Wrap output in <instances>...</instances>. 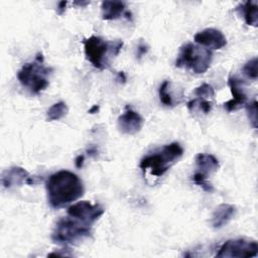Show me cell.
<instances>
[{
  "label": "cell",
  "instance_id": "cell-1",
  "mask_svg": "<svg viewBox=\"0 0 258 258\" xmlns=\"http://www.w3.org/2000/svg\"><path fill=\"white\" fill-rule=\"evenodd\" d=\"M104 209L99 204L81 201L71 205L67 216L59 219L51 233V240L60 245L80 242L89 237L92 227L104 214Z\"/></svg>",
  "mask_w": 258,
  "mask_h": 258
},
{
  "label": "cell",
  "instance_id": "cell-2",
  "mask_svg": "<svg viewBox=\"0 0 258 258\" xmlns=\"http://www.w3.org/2000/svg\"><path fill=\"white\" fill-rule=\"evenodd\" d=\"M47 201L51 208L59 209L79 200L85 192L82 179L70 170H59L51 175L45 183Z\"/></svg>",
  "mask_w": 258,
  "mask_h": 258
},
{
  "label": "cell",
  "instance_id": "cell-3",
  "mask_svg": "<svg viewBox=\"0 0 258 258\" xmlns=\"http://www.w3.org/2000/svg\"><path fill=\"white\" fill-rule=\"evenodd\" d=\"M183 154V148L178 142L166 144L145 155L139 163L143 171H149L153 176H162Z\"/></svg>",
  "mask_w": 258,
  "mask_h": 258
},
{
  "label": "cell",
  "instance_id": "cell-4",
  "mask_svg": "<svg viewBox=\"0 0 258 258\" xmlns=\"http://www.w3.org/2000/svg\"><path fill=\"white\" fill-rule=\"evenodd\" d=\"M51 69L46 67L42 53L38 52L33 61L24 63L17 73L20 85L32 95L44 91L49 85Z\"/></svg>",
  "mask_w": 258,
  "mask_h": 258
},
{
  "label": "cell",
  "instance_id": "cell-5",
  "mask_svg": "<svg viewBox=\"0 0 258 258\" xmlns=\"http://www.w3.org/2000/svg\"><path fill=\"white\" fill-rule=\"evenodd\" d=\"M86 58L91 64L99 70L107 69L110 61L121 50L123 41L118 39L115 41H107L100 36L92 35L83 41Z\"/></svg>",
  "mask_w": 258,
  "mask_h": 258
},
{
  "label": "cell",
  "instance_id": "cell-6",
  "mask_svg": "<svg viewBox=\"0 0 258 258\" xmlns=\"http://www.w3.org/2000/svg\"><path fill=\"white\" fill-rule=\"evenodd\" d=\"M213 53L209 48L186 43L180 47L175 67L189 70L195 74H204L211 67Z\"/></svg>",
  "mask_w": 258,
  "mask_h": 258
},
{
  "label": "cell",
  "instance_id": "cell-7",
  "mask_svg": "<svg viewBox=\"0 0 258 258\" xmlns=\"http://www.w3.org/2000/svg\"><path fill=\"white\" fill-rule=\"evenodd\" d=\"M258 255L256 241L246 239H232L226 241L216 254L218 258H251Z\"/></svg>",
  "mask_w": 258,
  "mask_h": 258
},
{
  "label": "cell",
  "instance_id": "cell-8",
  "mask_svg": "<svg viewBox=\"0 0 258 258\" xmlns=\"http://www.w3.org/2000/svg\"><path fill=\"white\" fill-rule=\"evenodd\" d=\"M228 85L232 94V99L224 103V108L228 112L239 109L247 101V94L244 88V82L235 75H230L228 79Z\"/></svg>",
  "mask_w": 258,
  "mask_h": 258
},
{
  "label": "cell",
  "instance_id": "cell-9",
  "mask_svg": "<svg viewBox=\"0 0 258 258\" xmlns=\"http://www.w3.org/2000/svg\"><path fill=\"white\" fill-rule=\"evenodd\" d=\"M144 120L140 114L134 111L129 106L126 107L123 114L118 118V128L124 134L133 135L141 130L143 127Z\"/></svg>",
  "mask_w": 258,
  "mask_h": 258
},
{
  "label": "cell",
  "instance_id": "cell-10",
  "mask_svg": "<svg viewBox=\"0 0 258 258\" xmlns=\"http://www.w3.org/2000/svg\"><path fill=\"white\" fill-rule=\"evenodd\" d=\"M194 39L198 44L212 49H221L227 44V39L223 32L216 28H206L198 32Z\"/></svg>",
  "mask_w": 258,
  "mask_h": 258
},
{
  "label": "cell",
  "instance_id": "cell-11",
  "mask_svg": "<svg viewBox=\"0 0 258 258\" xmlns=\"http://www.w3.org/2000/svg\"><path fill=\"white\" fill-rule=\"evenodd\" d=\"M30 175L26 169L20 166H12L6 169L2 174V185L5 188H12L27 183Z\"/></svg>",
  "mask_w": 258,
  "mask_h": 258
},
{
  "label": "cell",
  "instance_id": "cell-12",
  "mask_svg": "<svg viewBox=\"0 0 258 258\" xmlns=\"http://www.w3.org/2000/svg\"><path fill=\"white\" fill-rule=\"evenodd\" d=\"M101 10L104 20H116L123 15L131 18V13L126 10V4L122 1H103Z\"/></svg>",
  "mask_w": 258,
  "mask_h": 258
},
{
  "label": "cell",
  "instance_id": "cell-13",
  "mask_svg": "<svg viewBox=\"0 0 258 258\" xmlns=\"http://www.w3.org/2000/svg\"><path fill=\"white\" fill-rule=\"evenodd\" d=\"M236 208L230 204L219 205L212 216V225L215 229H220L228 224L235 216Z\"/></svg>",
  "mask_w": 258,
  "mask_h": 258
},
{
  "label": "cell",
  "instance_id": "cell-14",
  "mask_svg": "<svg viewBox=\"0 0 258 258\" xmlns=\"http://www.w3.org/2000/svg\"><path fill=\"white\" fill-rule=\"evenodd\" d=\"M196 165L198 167V172L208 177L209 174L216 172L220 167L219 160L209 153H199L196 156Z\"/></svg>",
  "mask_w": 258,
  "mask_h": 258
},
{
  "label": "cell",
  "instance_id": "cell-15",
  "mask_svg": "<svg viewBox=\"0 0 258 258\" xmlns=\"http://www.w3.org/2000/svg\"><path fill=\"white\" fill-rule=\"evenodd\" d=\"M245 22L251 26H257L258 23V4L256 1H247L237 7Z\"/></svg>",
  "mask_w": 258,
  "mask_h": 258
},
{
  "label": "cell",
  "instance_id": "cell-16",
  "mask_svg": "<svg viewBox=\"0 0 258 258\" xmlns=\"http://www.w3.org/2000/svg\"><path fill=\"white\" fill-rule=\"evenodd\" d=\"M159 99L160 102L166 107H173L175 106V101L171 89V83L169 81H164L159 87Z\"/></svg>",
  "mask_w": 258,
  "mask_h": 258
},
{
  "label": "cell",
  "instance_id": "cell-17",
  "mask_svg": "<svg viewBox=\"0 0 258 258\" xmlns=\"http://www.w3.org/2000/svg\"><path fill=\"white\" fill-rule=\"evenodd\" d=\"M69 112V108L68 105L62 102L59 101L57 103H54L46 112V120L47 121H57L61 118H63Z\"/></svg>",
  "mask_w": 258,
  "mask_h": 258
},
{
  "label": "cell",
  "instance_id": "cell-18",
  "mask_svg": "<svg viewBox=\"0 0 258 258\" xmlns=\"http://www.w3.org/2000/svg\"><path fill=\"white\" fill-rule=\"evenodd\" d=\"M186 107H187V109L190 112L199 110V111L203 112L204 114H209L212 111L213 104L209 100H205V99H201V98H196L194 100H190L186 104Z\"/></svg>",
  "mask_w": 258,
  "mask_h": 258
},
{
  "label": "cell",
  "instance_id": "cell-19",
  "mask_svg": "<svg viewBox=\"0 0 258 258\" xmlns=\"http://www.w3.org/2000/svg\"><path fill=\"white\" fill-rule=\"evenodd\" d=\"M257 64H258V58L257 57H253L251 58L250 60H248L243 69H242V72L243 74L248 78V79H251V80H257V76H258V73H257Z\"/></svg>",
  "mask_w": 258,
  "mask_h": 258
},
{
  "label": "cell",
  "instance_id": "cell-20",
  "mask_svg": "<svg viewBox=\"0 0 258 258\" xmlns=\"http://www.w3.org/2000/svg\"><path fill=\"white\" fill-rule=\"evenodd\" d=\"M195 95L197 96V98H201V99L210 101V99H213L215 97V91L211 85L204 83L201 86H199L198 88H196Z\"/></svg>",
  "mask_w": 258,
  "mask_h": 258
},
{
  "label": "cell",
  "instance_id": "cell-21",
  "mask_svg": "<svg viewBox=\"0 0 258 258\" xmlns=\"http://www.w3.org/2000/svg\"><path fill=\"white\" fill-rule=\"evenodd\" d=\"M192 180H194V182L196 184L200 185L207 192H212L214 190L213 185L208 181V177L203 175V174H201L198 171L192 175Z\"/></svg>",
  "mask_w": 258,
  "mask_h": 258
},
{
  "label": "cell",
  "instance_id": "cell-22",
  "mask_svg": "<svg viewBox=\"0 0 258 258\" xmlns=\"http://www.w3.org/2000/svg\"><path fill=\"white\" fill-rule=\"evenodd\" d=\"M247 113L250 123L254 129L257 128V101L254 100L253 102L247 104Z\"/></svg>",
  "mask_w": 258,
  "mask_h": 258
},
{
  "label": "cell",
  "instance_id": "cell-23",
  "mask_svg": "<svg viewBox=\"0 0 258 258\" xmlns=\"http://www.w3.org/2000/svg\"><path fill=\"white\" fill-rule=\"evenodd\" d=\"M148 51V46L145 43H140L137 47V55L138 57H141L142 55L146 54Z\"/></svg>",
  "mask_w": 258,
  "mask_h": 258
},
{
  "label": "cell",
  "instance_id": "cell-24",
  "mask_svg": "<svg viewBox=\"0 0 258 258\" xmlns=\"http://www.w3.org/2000/svg\"><path fill=\"white\" fill-rule=\"evenodd\" d=\"M84 161H85V155L84 154H80L76 157L75 159V165L77 168H81L84 165Z\"/></svg>",
  "mask_w": 258,
  "mask_h": 258
},
{
  "label": "cell",
  "instance_id": "cell-25",
  "mask_svg": "<svg viewBox=\"0 0 258 258\" xmlns=\"http://www.w3.org/2000/svg\"><path fill=\"white\" fill-rule=\"evenodd\" d=\"M67 3H68L67 1H61V2L58 3V5H57V7H56V13H57L58 15H61V14L64 13Z\"/></svg>",
  "mask_w": 258,
  "mask_h": 258
},
{
  "label": "cell",
  "instance_id": "cell-26",
  "mask_svg": "<svg viewBox=\"0 0 258 258\" xmlns=\"http://www.w3.org/2000/svg\"><path fill=\"white\" fill-rule=\"evenodd\" d=\"M99 111V106L98 105H94L90 110H89V113L90 114H95V113H97Z\"/></svg>",
  "mask_w": 258,
  "mask_h": 258
},
{
  "label": "cell",
  "instance_id": "cell-27",
  "mask_svg": "<svg viewBox=\"0 0 258 258\" xmlns=\"http://www.w3.org/2000/svg\"><path fill=\"white\" fill-rule=\"evenodd\" d=\"M88 153L90 154V155H96L97 154V148L96 147H91V148H89L88 149Z\"/></svg>",
  "mask_w": 258,
  "mask_h": 258
}]
</instances>
